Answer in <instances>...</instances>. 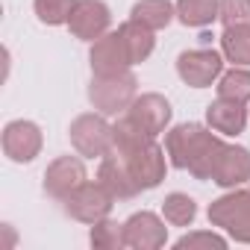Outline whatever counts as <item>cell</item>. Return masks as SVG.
Here are the masks:
<instances>
[{
    "label": "cell",
    "mask_w": 250,
    "mask_h": 250,
    "mask_svg": "<svg viewBox=\"0 0 250 250\" xmlns=\"http://www.w3.org/2000/svg\"><path fill=\"white\" fill-rule=\"evenodd\" d=\"M156 47L153 30L136 24V21H124L118 30H109L97 42H91L88 50V65L91 74H121V71H133L136 65L147 62Z\"/></svg>",
    "instance_id": "cell-1"
},
{
    "label": "cell",
    "mask_w": 250,
    "mask_h": 250,
    "mask_svg": "<svg viewBox=\"0 0 250 250\" xmlns=\"http://www.w3.org/2000/svg\"><path fill=\"white\" fill-rule=\"evenodd\" d=\"M224 145L227 142L212 127H203V124H194V121L168 127L165 133V153L171 168L188 171L194 180H212V171Z\"/></svg>",
    "instance_id": "cell-2"
},
{
    "label": "cell",
    "mask_w": 250,
    "mask_h": 250,
    "mask_svg": "<svg viewBox=\"0 0 250 250\" xmlns=\"http://www.w3.org/2000/svg\"><path fill=\"white\" fill-rule=\"evenodd\" d=\"M209 224L229 235V241L250 244V183L238 188H227L221 197H215L206 209Z\"/></svg>",
    "instance_id": "cell-3"
},
{
    "label": "cell",
    "mask_w": 250,
    "mask_h": 250,
    "mask_svg": "<svg viewBox=\"0 0 250 250\" xmlns=\"http://www.w3.org/2000/svg\"><path fill=\"white\" fill-rule=\"evenodd\" d=\"M139 97V80L133 71L121 74H91L88 83V100L97 112L103 115H118L127 112L130 103Z\"/></svg>",
    "instance_id": "cell-4"
},
{
    "label": "cell",
    "mask_w": 250,
    "mask_h": 250,
    "mask_svg": "<svg viewBox=\"0 0 250 250\" xmlns=\"http://www.w3.org/2000/svg\"><path fill=\"white\" fill-rule=\"evenodd\" d=\"M68 139L71 147L83 156V159H103L112 150V124L109 115L103 112H83L71 121L68 127Z\"/></svg>",
    "instance_id": "cell-5"
},
{
    "label": "cell",
    "mask_w": 250,
    "mask_h": 250,
    "mask_svg": "<svg viewBox=\"0 0 250 250\" xmlns=\"http://www.w3.org/2000/svg\"><path fill=\"white\" fill-rule=\"evenodd\" d=\"M115 156H118V153H115ZM118 159L130 168V174H133V180L139 183L142 191H150V188L162 186V180H165V174H168V168H171L168 153H165V147H162L156 139L139 145L136 150L124 153V156H118Z\"/></svg>",
    "instance_id": "cell-6"
},
{
    "label": "cell",
    "mask_w": 250,
    "mask_h": 250,
    "mask_svg": "<svg viewBox=\"0 0 250 250\" xmlns=\"http://www.w3.org/2000/svg\"><path fill=\"white\" fill-rule=\"evenodd\" d=\"M224 53L212 50V47H194V50H183L177 56V77L188 85V88H209L221 80L224 74Z\"/></svg>",
    "instance_id": "cell-7"
},
{
    "label": "cell",
    "mask_w": 250,
    "mask_h": 250,
    "mask_svg": "<svg viewBox=\"0 0 250 250\" xmlns=\"http://www.w3.org/2000/svg\"><path fill=\"white\" fill-rule=\"evenodd\" d=\"M0 145H3V153L9 162L15 165H30L36 162V156L44 147V133L36 121L27 118H15L3 127V136H0Z\"/></svg>",
    "instance_id": "cell-8"
},
{
    "label": "cell",
    "mask_w": 250,
    "mask_h": 250,
    "mask_svg": "<svg viewBox=\"0 0 250 250\" xmlns=\"http://www.w3.org/2000/svg\"><path fill=\"white\" fill-rule=\"evenodd\" d=\"M62 206H65V215H71L74 221H80V224H97V221H103V218H109V212H112V206H115V197L94 180H85L80 188H74L65 200H62Z\"/></svg>",
    "instance_id": "cell-9"
},
{
    "label": "cell",
    "mask_w": 250,
    "mask_h": 250,
    "mask_svg": "<svg viewBox=\"0 0 250 250\" xmlns=\"http://www.w3.org/2000/svg\"><path fill=\"white\" fill-rule=\"evenodd\" d=\"M139 130H145L147 136H153V139H159L162 133H168V127H171V118H174V109H171V100L165 97V94H159V91H145V94H139L133 103H130V109L124 112Z\"/></svg>",
    "instance_id": "cell-10"
},
{
    "label": "cell",
    "mask_w": 250,
    "mask_h": 250,
    "mask_svg": "<svg viewBox=\"0 0 250 250\" xmlns=\"http://www.w3.org/2000/svg\"><path fill=\"white\" fill-rule=\"evenodd\" d=\"M168 221L150 209L133 212L127 221H124V238H127V247L133 250H159L168 244Z\"/></svg>",
    "instance_id": "cell-11"
},
{
    "label": "cell",
    "mask_w": 250,
    "mask_h": 250,
    "mask_svg": "<svg viewBox=\"0 0 250 250\" xmlns=\"http://www.w3.org/2000/svg\"><path fill=\"white\" fill-rule=\"evenodd\" d=\"M68 30L74 39L80 42H97L100 36H106L112 30V9L103 0H77V6L71 12Z\"/></svg>",
    "instance_id": "cell-12"
},
{
    "label": "cell",
    "mask_w": 250,
    "mask_h": 250,
    "mask_svg": "<svg viewBox=\"0 0 250 250\" xmlns=\"http://www.w3.org/2000/svg\"><path fill=\"white\" fill-rule=\"evenodd\" d=\"M88 180V171H85V162L83 156H56L47 171H44V194H50L53 200H65L74 188H80L83 183Z\"/></svg>",
    "instance_id": "cell-13"
},
{
    "label": "cell",
    "mask_w": 250,
    "mask_h": 250,
    "mask_svg": "<svg viewBox=\"0 0 250 250\" xmlns=\"http://www.w3.org/2000/svg\"><path fill=\"white\" fill-rule=\"evenodd\" d=\"M212 183L218 188H238L250 183V150L241 145H224L215 171H212Z\"/></svg>",
    "instance_id": "cell-14"
},
{
    "label": "cell",
    "mask_w": 250,
    "mask_h": 250,
    "mask_svg": "<svg viewBox=\"0 0 250 250\" xmlns=\"http://www.w3.org/2000/svg\"><path fill=\"white\" fill-rule=\"evenodd\" d=\"M247 121H250L247 103L218 97L206 106V127H212L218 136H241Z\"/></svg>",
    "instance_id": "cell-15"
},
{
    "label": "cell",
    "mask_w": 250,
    "mask_h": 250,
    "mask_svg": "<svg viewBox=\"0 0 250 250\" xmlns=\"http://www.w3.org/2000/svg\"><path fill=\"white\" fill-rule=\"evenodd\" d=\"M97 183H100L115 200H133L136 194H142V188H139V183L133 180L130 168L124 165L115 153H106V156L100 159V165H97Z\"/></svg>",
    "instance_id": "cell-16"
},
{
    "label": "cell",
    "mask_w": 250,
    "mask_h": 250,
    "mask_svg": "<svg viewBox=\"0 0 250 250\" xmlns=\"http://www.w3.org/2000/svg\"><path fill=\"white\" fill-rule=\"evenodd\" d=\"M174 18H177V6L171 0H136L130 9V21H136L153 33L165 30Z\"/></svg>",
    "instance_id": "cell-17"
},
{
    "label": "cell",
    "mask_w": 250,
    "mask_h": 250,
    "mask_svg": "<svg viewBox=\"0 0 250 250\" xmlns=\"http://www.w3.org/2000/svg\"><path fill=\"white\" fill-rule=\"evenodd\" d=\"M221 53L229 65L250 68V24L224 27L221 33Z\"/></svg>",
    "instance_id": "cell-18"
},
{
    "label": "cell",
    "mask_w": 250,
    "mask_h": 250,
    "mask_svg": "<svg viewBox=\"0 0 250 250\" xmlns=\"http://www.w3.org/2000/svg\"><path fill=\"white\" fill-rule=\"evenodd\" d=\"M177 21L191 30H203L218 21L221 0H177Z\"/></svg>",
    "instance_id": "cell-19"
},
{
    "label": "cell",
    "mask_w": 250,
    "mask_h": 250,
    "mask_svg": "<svg viewBox=\"0 0 250 250\" xmlns=\"http://www.w3.org/2000/svg\"><path fill=\"white\" fill-rule=\"evenodd\" d=\"M162 218L171 224V227H191L194 218H197V203L191 194L186 191H171L165 194L162 200Z\"/></svg>",
    "instance_id": "cell-20"
},
{
    "label": "cell",
    "mask_w": 250,
    "mask_h": 250,
    "mask_svg": "<svg viewBox=\"0 0 250 250\" xmlns=\"http://www.w3.org/2000/svg\"><path fill=\"white\" fill-rule=\"evenodd\" d=\"M215 88H218V97L238 100V103H250V68L232 65L229 71L221 74V80L215 83Z\"/></svg>",
    "instance_id": "cell-21"
},
{
    "label": "cell",
    "mask_w": 250,
    "mask_h": 250,
    "mask_svg": "<svg viewBox=\"0 0 250 250\" xmlns=\"http://www.w3.org/2000/svg\"><path fill=\"white\" fill-rule=\"evenodd\" d=\"M88 241L97 250H121V247H127V238H124V224H118L112 218H103V221L91 224Z\"/></svg>",
    "instance_id": "cell-22"
},
{
    "label": "cell",
    "mask_w": 250,
    "mask_h": 250,
    "mask_svg": "<svg viewBox=\"0 0 250 250\" xmlns=\"http://www.w3.org/2000/svg\"><path fill=\"white\" fill-rule=\"evenodd\" d=\"M77 0H33L36 18L47 27H68Z\"/></svg>",
    "instance_id": "cell-23"
},
{
    "label": "cell",
    "mask_w": 250,
    "mask_h": 250,
    "mask_svg": "<svg viewBox=\"0 0 250 250\" xmlns=\"http://www.w3.org/2000/svg\"><path fill=\"white\" fill-rule=\"evenodd\" d=\"M229 244V235H224L221 229H191V232H186V235H180L177 241H174V247L177 250H194V247H206V250H212V247H218V250H224Z\"/></svg>",
    "instance_id": "cell-24"
},
{
    "label": "cell",
    "mask_w": 250,
    "mask_h": 250,
    "mask_svg": "<svg viewBox=\"0 0 250 250\" xmlns=\"http://www.w3.org/2000/svg\"><path fill=\"white\" fill-rule=\"evenodd\" d=\"M218 21H221L224 27L250 24V0H221V6H218Z\"/></svg>",
    "instance_id": "cell-25"
}]
</instances>
